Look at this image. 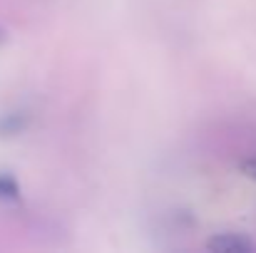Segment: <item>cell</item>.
I'll return each instance as SVG.
<instances>
[{
    "mask_svg": "<svg viewBox=\"0 0 256 253\" xmlns=\"http://www.w3.org/2000/svg\"><path fill=\"white\" fill-rule=\"evenodd\" d=\"M209 249H216V251H249V249H254V244L244 241V239H236V236H219V239L209 241Z\"/></svg>",
    "mask_w": 256,
    "mask_h": 253,
    "instance_id": "6da1fadb",
    "label": "cell"
},
{
    "mask_svg": "<svg viewBox=\"0 0 256 253\" xmlns=\"http://www.w3.org/2000/svg\"><path fill=\"white\" fill-rule=\"evenodd\" d=\"M244 169L249 171V176H256V159H254V162H249V164H246Z\"/></svg>",
    "mask_w": 256,
    "mask_h": 253,
    "instance_id": "7a4b0ae2",
    "label": "cell"
}]
</instances>
